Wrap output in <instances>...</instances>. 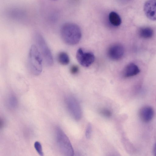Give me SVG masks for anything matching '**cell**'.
I'll use <instances>...</instances> for the list:
<instances>
[{"label": "cell", "instance_id": "obj_19", "mask_svg": "<svg viewBox=\"0 0 156 156\" xmlns=\"http://www.w3.org/2000/svg\"><path fill=\"white\" fill-rule=\"evenodd\" d=\"M153 153L154 155L156 156V143L155 144L154 147Z\"/></svg>", "mask_w": 156, "mask_h": 156}, {"label": "cell", "instance_id": "obj_8", "mask_svg": "<svg viewBox=\"0 0 156 156\" xmlns=\"http://www.w3.org/2000/svg\"><path fill=\"white\" fill-rule=\"evenodd\" d=\"M144 13L149 19L156 20V0H148L144 3Z\"/></svg>", "mask_w": 156, "mask_h": 156}, {"label": "cell", "instance_id": "obj_5", "mask_svg": "<svg viewBox=\"0 0 156 156\" xmlns=\"http://www.w3.org/2000/svg\"><path fill=\"white\" fill-rule=\"evenodd\" d=\"M66 103L69 112L76 120L81 118L82 111L80 105L76 99L73 97H68L66 99Z\"/></svg>", "mask_w": 156, "mask_h": 156}, {"label": "cell", "instance_id": "obj_2", "mask_svg": "<svg viewBox=\"0 0 156 156\" xmlns=\"http://www.w3.org/2000/svg\"><path fill=\"white\" fill-rule=\"evenodd\" d=\"M42 56L37 47L35 45L30 47L28 55V64L29 69L34 75H40L42 70Z\"/></svg>", "mask_w": 156, "mask_h": 156}, {"label": "cell", "instance_id": "obj_17", "mask_svg": "<svg viewBox=\"0 0 156 156\" xmlns=\"http://www.w3.org/2000/svg\"><path fill=\"white\" fill-rule=\"evenodd\" d=\"M101 113L103 115L107 117H110L112 115L111 112L109 110L106 109H103L101 110Z\"/></svg>", "mask_w": 156, "mask_h": 156}, {"label": "cell", "instance_id": "obj_20", "mask_svg": "<svg viewBox=\"0 0 156 156\" xmlns=\"http://www.w3.org/2000/svg\"></svg>", "mask_w": 156, "mask_h": 156}, {"label": "cell", "instance_id": "obj_9", "mask_svg": "<svg viewBox=\"0 0 156 156\" xmlns=\"http://www.w3.org/2000/svg\"><path fill=\"white\" fill-rule=\"evenodd\" d=\"M154 111L151 107L144 106L140 109L139 115L141 120L146 122L150 121L153 118Z\"/></svg>", "mask_w": 156, "mask_h": 156}, {"label": "cell", "instance_id": "obj_10", "mask_svg": "<svg viewBox=\"0 0 156 156\" xmlns=\"http://www.w3.org/2000/svg\"><path fill=\"white\" fill-rule=\"evenodd\" d=\"M140 72L139 69L136 64L130 63L125 68L123 72V75L125 77H131L136 75Z\"/></svg>", "mask_w": 156, "mask_h": 156}, {"label": "cell", "instance_id": "obj_4", "mask_svg": "<svg viewBox=\"0 0 156 156\" xmlns=\"http://www.w3.org/2000/svg\"><path fill=\"white\" fill-rule=\"evenodd\" d=\"M34 38L39 50L45 64L48 66H52L53 59L51 52L44 38L41 34L36 32Z\"/></svg>", "mask_w": 156, "mask_h": 156}, {"label": "cell", "instance_id": "obj_12", "mask_svg": "<svg viewBox=\"0 0 156 156\" xmlns=\"http://www.w3.org/2000/svg\"><path fill=\"white\" fill-rule=\"evenodd\" d=\"M154 34L153 30L149 27L141 28L139 30V34L142 38L148 39L152 37Z\"/></svg>", "mask_w": 156, "mask_h": 156}, {"label": "cell", "instance_id": "obj_7", "mask_svg": "<svg viewBox=\"0 0 156 156\" xmlns=\"http://www.w3.org/2000/svg\"><path fill=\"white\" fill-rule=\"evenodd\" d=\"M124 49L123 46L119 44H115L111 45L107 50V55L111 60H118L123 56Z\"/></svg>", "mask_w": 156, "mask_h": 156}, {"label": "cell", "instance_id": "obj_15", "mask_svg": "<svg viewBox=\"0 0 156 156\" xmlns=\"http://www.w3.org/2000/svg\"><path fill=\"white\" fill-rule=\"evenodd\" d=\"M34 147L39 154L41 156L44 155L42 145L40 142L36 141L34 144Z\"/></svg>", "mask_w": 156, "mask_h": 156}, {"label": "cell", "instance_id": "obj_13", "mask_svg": "<svg viewBox=\"0 0 156 156\" xmlns=\"http://www.w3.org/2000/svg\"><path fill=\"white\" fill-rule=\"evenodd\" d=\"M58 62L62 65L68 64L70 61L69 58L68 54L65 52H61L58 56Z\"/></svg>", "mask_w": 156, "mask_h": 156}, {"label": "cell", "instance_id": "obj_18", "mask_svg": "<svg viewBox=\"0 0 156 156\" xmlns=\"http://www.w3.org/2000/svg\"><path fill=\"white\" fill-rule=\"evenodd\" d=\"M79 70L78 67L76 65L72 66L70 69V71L73 74H75L77 73Z\"/></svg>", "mask_w": 156, "mask_h": 156}, {"label": "cell", "instance_id": "obj_6", "mask_svg": "<svg viewBox=\"0 0 156 156\" xmlns=\"http://www.w3.org/2000/svg\"><path fill=\"white\" fill-rule=\"evenodd\" d=\"M76 59L79 63L83 66L88 67L94 62L95 57L90 52L84 51L81 48H79L76 54Z\"/></svg>", "mask_w": 156, "mask_h": 156}, {"label": "cell", "instance_id": "obj_1", "mask_svg": "<svg viewBox=\"0 0 156 156\" xmlns=\"http://www.w3.org/2000/svg\"><path fill=\"white\" fill-rule=\"evenodd\" d=\"M60 33L62 40L70 45L78 43L81 39V32L79 26L72 23L64 24L61 27Z\"/></svg>", "mask_w": 156, "mask_h": 156}, {"label": "cell", "instance_id": "obj_16", "mask_svg": "<svg viewBox=\"0 0 156 156\" xmlns=\"http://www.w3.org/2000/svg\"><path fill=\"white\" fill-rule=\"evenodd\" d=\"M92 132V126L90 123L87 125L85 132V135L87 139H90L91 136Z\"/></svg>", "mask_w": 156, "mask_h": 156}, {"label": "cell", "instance_id": "obj_14", "mask_svg": "<svg viewBox=\"0 0 156 156\" xmlns=\"http://www.w3.org/2000/svg\"><path fill=\"white\" fill-rule=\"evenodd\" d=\"M7 104L11 108H14L17 107L18 101L16 98L13 95H10L7 99Z\"/></svg>", "mask_w": 156, "mask_h": 156}, {"label": "cell", "instance_id": "obj_3", "mask_svg": "<svg viewBox=\"0 0 156 156\" xmlns=\"http://www.w3.org/2000/svg\"><path fill=\"white\" fill-rule=\"evenodd\" d=\"M56 143L61 152L64 155L73 156L74 152L72 146L68 137L59 127L55 129Z\"/></svg>", "mask_w": 156, "mask_h": 156}, {"label": "cell", "instance_id": "obj_11", "mask_svg": "<svg viewBox=\"0 0 156 156\" xmlns=\"http://www.w3.org/2000/svg\"><path fill=\"white\" fill-rule=\"evenodd\" d=\"M109 20L110 23L115 26H118L121 23V20L119 16L115 12H111L109 15Z\"/></svg>", "mask_w": 156, "mask_h": 156}]
</instances>
